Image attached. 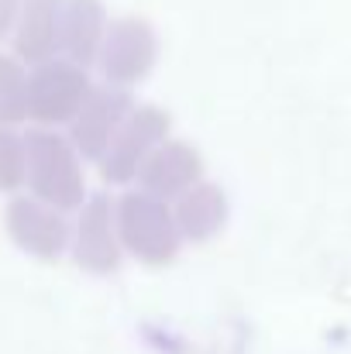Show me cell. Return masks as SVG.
I'll return each mask as SVG.
<instances>
[{"instance_id":"3957f363","label":"cell","mask_w":351,"mask_h":354,"mask_svg":"<svg viewBox=\"0 0 351 354\" xmlns=\"http://www.w3.org/2000/svg\"><path fill=\"white\" fill-rule=\"evenodd\" d=\"M93 90L87 66L73 59H45L28 73V118L42 127L69 124Z\"/></svg>"},{"instance_id":"277c9868","label":"cell","mask_w":351,"mask_h":354,"mask_svg":"<svg viewBox=\"0 0 351 354\" xmlns=\"http://www.w3.org/2000/svg\"><path fill=\"white\" fill-rule=\"evenodd\" d=\"M172 118L159 107H131V114L117 127L114 141L100 155V176L111 186H131L145 165V158L169 138Z\"/></svg>"},{"instance_id":"5b68a950","label":"cell","mask_w":351,"mask_h":354,"mask_svg":"<svg viewBox=\"0 0 351 354\" xmlns=\"http://www.w3.org/2000/svg\"><path fill=\"white\" fill-rule=\"evenodd\" d=\"M73 258L83 272L111 275L120 268V234H117V210L107 193H93L80 203V217L73 227Z\"/></svg>"},{"instance_id":"ba28073f","label":"cell","mask_w":351,"mask_h":354,"mask_svg":"<svg viewBox=\"0 0 351 354\" xmlns=\"http://www.w3.org/2000/svg\"><path fill=\"white\" fill-rule=\"evenodd\" d=\"M131 107L134 104L124 86H111V83L93 86L69 120V141L76 145V151L90 162H100V155L114 141L117 127L131 114Z\"/></svg>"},{"instance_id":"4fadbf2b","label":"cell","mask_w":351,"mask_h":354,"mask_svg":"<svg viewBox=\"0 0 351 354\" xmlns=\"http://www.w3.org/2000/svg\"><path fill=\"white\" fill-rule=\"evenodd\" d=\"M28 120V69L21 59L0 52V124Z\"/></svg>"},{"instance_id":"7c38bea8","label":"cell","mask_w":351,"mask_h":354,"mask_svg":"<svg viewBox=\"0 0 351 354\" xmlns=\"http://www.w3.org/2000/svg\"><path fill=\"white\" fill-rule=\"evenodd\" d=\"M59 21H62V0H28L14 28L17 59L31 66L52 59L59 48Z\"/></svg>"},{"instance_id":"9a60e30c","label":"cell","mask_w":351,"mask_h":354,"mask_svg":"<svg viewBox=\"0 0 351 354\" xmlns=\"http://www.w3.org/2000/svg\"><path fill=\"white\" fill-rule=\"evenodd\" d=\"M17 3L21 0H0V41L10 35V28L17 24Z\"/></svg>"},{"instance_id":"7a4b0ae2","label":"cell","mask_w":351,"mask_h":354,"mask_svg":"<svg viewBox=\"0 0 351 354\" xmlns=\"http://www.w3.org/2000/svg\"><path fill=\"white\" fill-rule=\"evenodd\" d=\"M114 210H117L120 244L138 261H145V265H169L179 254L183 237H179L169 200H159V196H152L145 189H127L114 203Z\"/></svg>"},{"instance_id":"9c48e42d","label":"cell","mask_w":351,"mask_h":354,"mask_svg":"<svg viewBox=\"0 0 351 354\" xmlns=\"http://www.w3.org/2000/svg\"><path fill=\"white\" fill-rule=\"evenodd\" d=\"M204 179V158L193 145L186 141H172L165 138L141 165L138 172V186L159 200H176L179 193H186L190 186H197Z\"/></svg>"},{"instance_id":"8fae6325","label":"cell","mask_w":351,"mask_h":354,"mask_svg":"<svg viewBox=\"0 0 351 354\" xmlns=\"http://www.w3.org/2000/svg\"><path fill=\"white\" fill-rule=\"evenodd\" d=\"M104 35H107V21H104V7L97 0H69L62 7L59 48L66 52V59L90 69L100 55Z\"/></svg>"},{"instance_id":"30bf717a","label":"cell","mask_w":351,"mask_h":354,"mask_svg":"<svg viewBox=\"0 0 351 354\" xmlns=\"http://www.w3.org/2000/svg\"><path fill=\"white\" fill-rule=\"evenodd\" d=\"M172 217H176V227H179L183 241L204 244L217 231H224V224H228V196H224L221 186L200 179L197 186H190L186 193L176 196Z\"/></svg>"},{"instance_id":"8992f818","label":"cell","mask_w":351,"mask_h":354,"mask_svg":"<svg viewBox=\"0 0 351 354\" xmlns=\"http://www.w3.org/2000/svg\"><path fill=\"white\" fill-rule=\"evenodd\" d=\"M3 227L21 251L45 258V261L59 258L73 241L66 210H59L38 196H14L3 210Z\"/></svg>"},{"instance_id":"5bb4252c","label":"cell","mask_w":351,"mask_h":354,"mask_svg":"<svg viewBox=\"0 0 351 354\" xmlns=\"http://www.w3.org/2000/svg\"><path fill=\"white\" fill-rule=\"evenodd\" d=\"M28 172V148L24 134H17L10 124H0V193H14L24 186Z\"/></svg>"},{"instance_id":"52a82bcc","label":"cell","mask_w":351,"mask_h":354,"mask_svg":"<svg viewBox=\"0 0 351 354\" xmlns=\"http://www.w3.org/2000/svg\"><path fill=\"white\" fill-rule=\"evenodd\" d=\"M155 35L145 21H134V17H124L107 28L104 35V45H100V55H97V66L104 73V83L111 86H134L141 83L152 66H155Z\"/></svg>"},{"instance_id":"6da1fadb","label":"cell","mask_w":351,"mask_h":354,"mask_svg":"<svg viewBox=\"0 0 351 354\" xmlns=\"http://www.w3.org/2000/svg\"><path fill=\"white\" fill-rule=\"evenodd\" d=\"M24 148H28L24 186L31 189V196L59 210H80V203L87 200V172L76 145L55 134L52 127H35L24 134Z\"/></svg>"}]
</instances>
